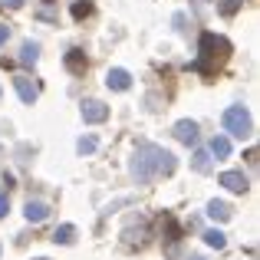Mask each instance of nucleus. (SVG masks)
Segmentation results:
<instances>
[{
    "mask_svg": "<svg viewBox=\"0 0 260 260\" xmlns=\"http://www.w3.org/2000/svg\"><path fill=\"white\" fill-rule=\"evenodd\" d=\"M95 145H99V142H95V135H83V139L76 142L79 155H92V152H95Z\"/></svg>",
    "mask_w": 260,
    "mask_h": 260,
    "instance_id": "obj_17",
    "label": "nucleus"
},
{
    "mask_svg": "<svg viewBox=\"0 0 260 260\" xmlns=\"http://www.w3.org/2000/svg\"><path fill=\"white\" fill-rule=\"evenodd\" d=\"M23 217H26L30 224H40V221H46V217H50V208H46L43 201H26Z\"/></svg>",
    "mask_w": 260,
    "mask_h": 260,
    "instance_id": "obj_9",
    "label": "nucleus"
},
{
    "mask_svg": "<svg viewBox=\"0 0 260 260\" xmlns=\"http://www.w3.org/2000/svg\"><path fill=\"white\" fill-rule=\"evenodd\" d=\"M106 86L115 89V92H125V89L132 86V76H128L125 70H109L106 73Z\"/></svg>",
    "mask_w": 260,
    "mask_h": 260,
    "instance_id": "obj_8",
    "label": "nucleus"
},
{
    "mask_svg": "<svg viewBox=\"0 0 260 260\" xmlns=\"http://www.w3.org/2000/svg\"><path fill=\"white\" fill-rule=\"evenodd\" d=\"M221 184L228 191H234V194H244V191L250 188V181H247V175H244V172H224L221 175Z\"/></svg>",
    "mask_w": 260,
    "mask_h": 260,
    "instance_id": "obj_4",
    "label": "nucleus"
},
{
    "mask_svg": "<svg viewBox=\"0 0 260 260\" xmlns=\"http://www.w3.org/2000/svg\"><path fill=\"white\" fill-rule=\"evenodd\" d=\"M13 89H17V95L26 102V106H33V102H37V95H40V89L33 86V79H26V76H17V79H13Z\"/></svg>",
    "mask_w": 260,
    "mask_h": 260,
    "instance_id": "obj_5",
    "label": "nucleus"
},
{
    "mask_svg": "<svg viewBox=\"0 0 260 260\" xmlns=\"http://www.w3.org/2000/svg\"><path fill=\"white\" fill-rule=\"evenodd\" d=\"M66 66H70L73 73H83L86 70V56L79 50H70V53H66Z\"/></svg>",
    "mask_w": 260,
    "mask_h": 260,
    "instance_id": "obj_14",
    "label": "nucleus"
},
{
    "mask_svg": "<svg viewBox=\"0 0 260 260\" xmlns=\"http://www.w3.org/2000/svg\"><path fill=\"white\" fill-rule=\"evenodd\" d=\"M224 128H228L234 139H247V135H250V112L244 106L224 109Z\"/></svg>",
    "mask_w": 260,
    "mask_h": 260,
    "instance_id": "obj_3",
    "label": "nucleus"
},
{
    "mask_svg": "<svg viewBox=\"0 0 260 260\" xmlns=\"http://www.w3.org/2000/svg\"><path fill=\"white\" fill-rule=\"evenodd\" d=\"M175 165L178 161H175V155L168 152V148L145 142V145L135 148L132 161H128V172H132V178L139 184H148V181H155V178H161V175H172Z\"/></svg>",
    "mask_w": 260,
    "mask_h": 260,
    "instance_id": "obj_1",
    "label": "nucleus"
},
{
    "mask_svg": "<svg viewBox=\"0 0 260 260\" xmlns=\"http://www.w3.org/2000/svg\"><path fill=\"white\" fill-rule=\"evenodd\" d=\"M7 211H10V201H7V194H0V217H4Z\"/></svg>",
    "mask_w": 260,
    "mask_h": 260,
    "instance_id": "obj_21",
    "label": "nucleus"
},
{
    "mask_svg": "<svg viewBox=\"0 0 260 260\" xmlns=\"http://www.w3.org/2000/svg\"><path fill=\"white\" fill-rule=\"evenodd\" d=\"M241 4H244V0H221V13H224V17H234V13L241 10Z\"/></svg>",
    "mask_w": 260,
    "mask_h": 260,
    "instance_id": "obj_18",
    "label": "nucleus"
},
{
    "mask_svg": "<svg viewBox=\"0 0 260 260\" xmlns=\"http://www.w3.org/2000/svg\"><path fill=\"white\" fill-rule=\"evenodd\" d=\"M37 59H40V46L26 40V43L20 46V63H23V66H33V63H37Z\"/></svg>",
    "mask_w": 260,
    "mask_h": 260,
    "instance_id": "obj_12",
    "label": "nucleus"
},
{
    "mask_svg": "<svg viewBox=\"0 0 260 260\" xmlns=\"http://www.w3.org/2000/svg\"><path fill=\"white\" fill-rule=\"evenodd\" d=\"M37 260H46V257H37Z\"/></svg>",
    "mask_w": 260,
    "mask_h": 260,
    "instance_id": "obj_24",
    "label": "nucleus"
},
{
    "mask_svg": "<svg viewBox=\"0 0 260 260\" xmlns=\"http://www.w3.org/2000/svg\"><path fill=\"white\" fill-rule=\"evenodd\" d=\"M89 10H92V7H89V4H83V0H79V4H73V17H86Z\"/></svg>",
    "mask_w": 260,
    "mask_h": 260,
    "instance_id": "obj_19",
    "label": "nucleus"
},
{
    "mask_svg": "<svg viewBox=\"0 0 260 260\" xmlns=\"http://www.w3.org/2000/svg\"><path fill=\"white\" fill-rule=\"evenodd\" d=\"M83 119L89 122V125H99V122H106L109 119V106H102V102H86L83 106Z\"/></svg>",
    "mask_w": 260,
    "mask_h": 260,
    "instance_id": "obj_6",
    "label": "nucleus"
},
{
    "mask_svg": "<svg viewBox=\"0 0 260 260\" xmlns=\"http://www.w3.org/2000/svg\"><path fill=\"white\" fill-rule=\"evenodd\" d=\"M4 4H7V7H13V10H17V7H23L26 0H4Z\"/></svg>",
    "mask_w": 260,
    "mask_h": 260,
    "instance_id": "obj_22",
    "label": "nucleus"
},
{
    "mask_svg": "<svg viewBox=\"0 0 260 260\" xmlns=\"http://www.w3.org/2000/svg\"><path fill=\"white\" fill-rule=\"evenodd\" d=\"M53 241H56V244H73V241H76V228H73V224H63V228H56Z\"/></svg>",
    "mask_w": 260,
    "mask_h": 260,
    "instance_id": "obj_15",
    "label": "nucleus"
},
{
    "mask_svg": "<svg viewBox=\"0 0 260 260\" xmlns=\"http://www.w3.org/2000/svg\"><path fill=\"white\" fill-rule=\"evenodd\" d=\"M175 139H178V142H184V145H194V142H198V125H194L191 119L175 122Z\"/></svg>",
    "mask_w": 260,
    "mask_h": 260,
    "instance_id": "obj_7",
    "label": "nucleus"
},
{
    "mask_svg": "<svg viewBox=\"0 0 260 260\" xmlns=\"http://www.w3.org/2000/svg\"><path fill=\"white\" fill-rule=\"evenodd\" d=\"M231 53V43L217 33H201V56H198V70L211 73L214 66H221Z\"/></svg>",
    "mask_w": 260,
    "mask_h": 260,
    "instance_id": "obj_2",
    "label": "nucleus"
},
{
    "mask_svg": "<svg viewBox=\"0 0 260 260\" xmlns=\"http://www.w3.org/2000/svg\"><path fill=\"white\" fill-rule=\"evenodd\" d=\"M204 241H208V247H217L221 250L224 244H228V237H224V231H217V228H211L208 234H204Z\"/></svg>",
    "mask_w": 260,
    "mask_h": 260,
    "instance_id": "obj_16",
    "label": "nucleus"
},
{
    "mask_svg": "<svg viewBox=\"0 0 260 260\" xmlns=\"http://www.w3.org/2000/svg\"><path fill=\"white\" fill-rule=\"evenodd\" d=\"M191 168H194L198 175H208V172H211V152H208V148H198V152H194Z\"/></svg>",
    "mask_w": 260,
    "mask_h": 260,
    "instance_id": "obj_11",
    "label": "nucleus"
},
{
    "mask_svg": "<svg viewBox=\"0 0 260 260\" xmlns=\"http://www.w3.org/2000/svg\"><path fill=\"white\" fill-rule=\"evenodd\" d=\"M7 40H10V26H4V23H0V46H4Z\"/></svg>",
    "mask_w": 260,
    "mask_h": 260,
    "instance_id": "obj_20",
    "label": "nucleus"
},
{
    "mask_svg": "<svg viewBox=\"0 0 260 260\" xmlns=\"http://www.w3.org/2000/svg\"><path fill=\"white\" fill-rule=\"evenodd\" d=\"M208 152H211V158H228V155H231V139H224V135H214Z\"/></svg>",
    "mask_w": 260,
    "mask_h": 260,
    "instance_id": "obj_10",
    "label": "nucleus"
},
{
    "mask_svg": "<svg viewBox=\"0 0 260 260\" xmlns=\"http://www.w3.org/2000/svg\"><path fill=\"white\" fill-rule=\"evenodd\" d=\"M208 217H214V221H228V217H231V208L224 201H211L208 204Z\"/></svg>",
    "mask_w": 260,
    "mask_h": 260,
    "instance_id": "obj_13",
    "label": "nucleus"
},
{
    "mask_svg": "<svg viewBox=\"0 0 260 260\" xmlns=\"http://www.w3.org/2000/svg\"><path fill=\"white\" fill-rule=\"evenodd\" d=\"M188 260H204V257H188Z\"/></svg>",
    "mask_w": 260,
    "mask_h": 260,
    "instance_id": "obj_23",
    "label": "nucleus"
}]
</instances>
